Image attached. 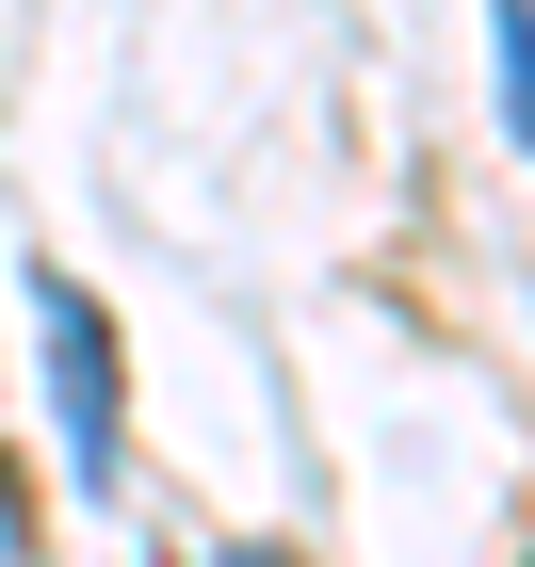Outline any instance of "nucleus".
Masks as SVG:
<instances>
[{"instance_id": "1", "label": "nucleus", "mask_w": 535, "mask_h": 567, "mask_svg": "<svg viewBox=\"0 0 535 567\" xmlns=\"http://www.w3.org/2000/svg\"><path fill=\"white\" fill-rule=\"evenodd\" d=\"M49 324V405H65V454H82V503H114V454H131V373H114V308L82 276H33Z\"/></svg>"}, {"instance_id": "3", "label": "nucleus", "mask_w": 535, "mask_h": 567, "mask_svg": "<svg viewBox=\"0 0 535 567\" xmlns=\"http://www.w3.org/2000/svg\"><path fill=\"white\" fill-rule=\"evenodd\" d=\"M227 567H292V551H227Z\"/></svg>"}, {"instance_id": "2", "label": "nucleus", "mask_w": 535, "mask_h": 567, "mask_svg": "<svg viewBox=\"0 0 535 567\" xmlns=\"http://www.w3.org/2000/svg\"><path fill=\"white\" fill-rule=\"evenodd\" d=\"M487 49H503V131L535 146V0H487Z\"/></svg>"}]
</instances>
